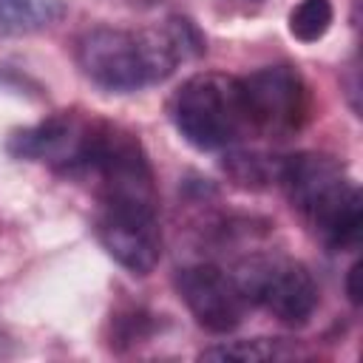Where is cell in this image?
Listing matches in <instances>:
<instances>
[{
    "label": "cell",
    "instance_id": "obj_1",
    "mask_svg": "<svg viewBox=\"0 0 363 363\" xmlns=\"http://www.w3.org/2000/svg\"><path fill=\"white\" fill-rule=\"evenodd\" d=\"M275 182L329 250L346 252L360 244L363 196L340 159L318 150L292 153L278 159Z\"/></svg>",
    "mask_w": 363,
    "mask_h": 363
},
{
    "label": "cell",
    "instance_id": "obj_2",
    "mask_svg": "<svg viewBox=\"0 0 363 363\" xmlns=\"http://www.w3.org/2000/svg\"><path fill=\"white\" fill-rule=\"evenodd\" d=\"M184 62L170 26L162 28H111L96 26L77 40L79 71L102 91L130 94L167 79Z\"/></svg>",
    "mask_w": 363,
    "mask_h": 363
},
{
    "label": "cell",
    "instance_id": "obj_3",
    "mask_svg": "<svg viewBox=\"0 0 363 363\" xmlns=\"http://www.w3.org/2000/svg\"><path fill=\"white\" fill-rule=\"evenodd\" d=\"M167 116L179 136L196 150H227L250 130L241 79L221 71L187 77L173 91Z\"/></svg>",
    "mask_w": 363,
    "mask_h": 363
},
{
    "label": "cell",
    "instance_id": "obj_4",
    "mask_svg": "<svg viewBox=\"0 0 363 363\" xmlns=\"http://www.w3.org/2000/svg\"><path fill=\"white\" fill-rule=\"evenodd\" d=\"M233 278L250 306L267 309L286 326H303L318 309L320 292L312 272L278 252H255L235 264Z\"/></svg>",
    "mask_w": 363,
    "mask_h": 363
},
{
    "label": "cell",
    "instance_id": "obj_5",
    "mask_svg": "<svg viewBox=\"0 0 363 363\" xmlns=\"http://www.w3.org/2000/svg\"><path fill=\"white\" fill-rule=\"evenodd\" d=\"M94 230L105 252L133 275H150L162 258L159 201L108 196L96 199Z\"/></svg>",
    "mask_w": 363,
    "mask_h": 363
},
{
    "label": "cell",
    "instance_id": "obj_6",
    "mask_svg": "<svg viewBox=\"0 0 363 363\" xmlns=\"http://www.w3.org/2000/svg\"><path fill=\"white\" fill-rule=\"evenodd\" d=\"M241 79L250 130L275 139L298 133L309 119V88L292 65H264Z\"/></svg>",
    "mask_w": 363,
    "mask_h": 363
},
{
    "label": "cell",
    "instance_id": "obj_7",
    "mask_svg": "<svg viewBox=\"0 0 363 363\" xmlns=\"http://www.w3.org/2000/svg\"><path fill=\"white\" fill-rule=\"evenodd\" d=\"M176 289L196 323L213 335H227L241 326L247 301L233 278L216 264H190L176 272Z\"/></svg>",
    "mask_w": 363,
    "mask_h": 363
},
{
    "label": "cell",
    "instance_id": "obj_8",
    "mask_svg": "<svg viewBox=\"0 0 363 363\" xmlns=\"http://www.w3.org/2000/svg\"><path fill=\"white\" fill-rule=\"evenodd\" d=\"M85 130H88V119L74 116V113H54L37 125L14 130L6 147L17 159L45 162L68 176H77Z\"/></svg>",
    "mask_w": 363,
    "mask_h": 363
},
{
    "label": "cell",
    "instance_id": "obj_9",
    "mask_svg": "<svg viewBox=\"0 0 363 363\" xmlns=\"http://www.w3.org/2000/svg\"><path fill=\"white\" fill-rule=\"evenodd\" d=\"M62 17V0H0V37L37 34L57 26Z\"/></svg>",
    "mask_w": 363,
    "mask_h": 363
},
{
    "label": "cell",
    "instance_id": "obj_10",
    "mask_svg": "<svg viewBox=\"0 0 363 363\" xmlns=\"http://www.w3.org/2000/svg\"><path fill=\"white\" fill-rule=\"evenodd\" d=\"M224 170L227 176L250 190H261L278 176V159H269L255 150H233L224 156Z\"/></svg>",
    "mask_w": 363,
    "mask_h": 363
},
{
    "label": "cell",
    "instance_id": "obj_11",
    "mask_svg": "<svg viewBox=\"0 0 363 363\" xmlns=\"http://www.w3.org/2000/svg\"><path fill=\"white\" fill-rule=\"evenodd\" d=\"M201 360H238V363H264L286 357V349L281 340L272 337H250V340H224L199 354Z\"/></svg>",
    "mask_w": 363,
    "mask_h": 363
},
{
    "label": "cell",
    "instance_id": "obj_12",
    "mask_svg": "<svg viewBox=\"0 0 363 363\" xmlns=\"http://www.w3.org/2000/svg\"><path fill=\"white\" fill-rule=\"evenodd\" d=\"M332 20H335L332 0H301L289 11V34L298 43H318L332 28Z\"/></svg>",
    "mask_w": 363,
    "mask_h": 363
},
{
    "label": "cell",
    "instance_id": "obj_13",
    "mask_svg": "<svg viewBox=\"0 0 363 363\" xmlns=\"http://www.w3.org/2000/svg\"><path fill=\"white\" fill-rule=\"evenodd\" d=\"M346 295L352 301V306H360L363 301V289H360V261H354L346 272Z\"/></svg>",
    "mask_w": 363,
    "mask_h": 363
}]
</instances>
